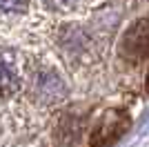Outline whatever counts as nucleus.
<instances>
[{
    "mask_svg": "<svg viewBox=\"0 0 149 147\" xmlns=\"http://www.w3.org/2000/svg\"><path fill=\"white\" fill-rule=\"evenodd\" d=\"M145 87H147V92H149V71H147V80H145Z\"/></svg>",
    "mask_w": 149,
    "mask_h": 147,
    "instance_id": "obj_6",
    "label": "nucleus"
},
{
    "mask_svg": "<svg viewBox=\"0 0 149 147\" xmlns=\"http://www.w3.org/2000/svg\"><path fill=\"white\" fill-rule=\"evenodd\" d=\"M42 2L54 11H67V9H74L80 0H42Z\"/></svg>",
    "mask_w": 149,
    "mask_h": 147,
    "instance_id": "obj_5",
    "label": "nucleus"
},
{
    "mask_svg": "<svg viewBox=\"0 0 149 147\" xmlns=\"http://www.w3.org/2000/svg\"><path fill=\"white\" fill-rule=\"evenodd\" d=\"M129 129V114L125 109H109L98 118L91 132L89 145L91 147H109Z\"/></svg>",
    "mask_w": 149,
    "mask_h": 147,
    "instance_id": "obj_1",
    "label": "nucleus"
},
{
    "mask_svg": "<svg viewBox=\"0 0 149 147\" xmlns=\"http://www.w3.org/2000/svg\"><path fill=\"white\" fill-rule=\"evenodd\" d=\"M27 11V0H0V18H11Z\"/></svg>",
    "mask_w": 149,
    "mask_h": 147,
    "instance_id": "obj_4",
    "label": "nucleus"
},
{
    "mask_svg": "<svg viewBox=\"0 0 149 147\" xmlns=\"http://www.w3.org/2000/svg\"><path fill=\"white\" fill-rule=\"evenodd\" d=\"M120 56L129 62H140L149 56V18L134 22L120 40Z\"/></svg>",
    "mask_w": 149,
    "mask_h": 147,
    "instance_id": "obj_2",
    "label": "nucleus"
},
{
    "mask_svg": "<svg viewBox=\"0 0 149 147\" xmlns=\"http://www.w3.org/2000/svg\"><path fill=\"white\" fill-rule=\"evenodd\" d=\"M18 89H20V78L13 65L5 56H0V96H11Z\"/></svg>",
    "mask_w": 149,
    "mask_h": 147,
    "instance_id": "obj_3",
    "label": "nucleus"
}]
</instances>
